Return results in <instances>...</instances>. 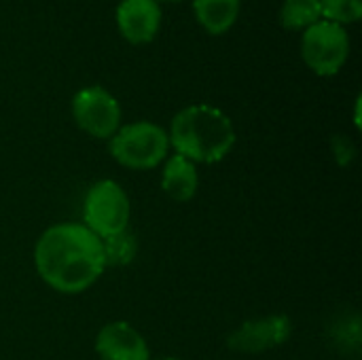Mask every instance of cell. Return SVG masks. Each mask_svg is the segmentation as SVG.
<instances>
[{"label": "cell", "instance_id": "1", "mask_svg": "<svg viewBox=\"0 0 362 360\" xmlns=\"http://www.w3.org/2000/svg\"><path fill=\"white\" fill-rule=\"evenodd\" d=\"M34 265L53 291L83 293L98 282L106 267L102 240L78 223L53 225L36 242Z\"/></svg>", "mask_w": 362, "mask_h": 360}, {"label": "cell", "instance_id": "2", "mask_svg": "<svg viewBox=\"0 0 362 360\" xmlns=\"http://www.w3.org/2000/svg\"><path fill=\"white\" fill-rule=\"evenodd\" d=\"M168 138L176 153L193 163H216L231 153L235 129L223 110L208 104H193L176 112Z\"/></svg>", "mask_w": 362, "mask_h": 360}, {"label": "cell", "instance_id": "3", "mask_svg": "<svg viewBox=\"0 0 362 360\" xmlns=\"http://www.w3.org/2000/svg\"><path fill=\"white\" fill-rule=\"evenodd\" d=\"M170 149L168 132L151 121H136L119 127L110 138V155L129 170L157 168Z\"/></svg>", "mask_w": 362, "mask_h": 360}, {"label": "cell", "instance_id": "4", "mask_svg": "<svg viewBox=\"0 0 362 360\" xmlns=\"http://www.w3.org/2000/svg\"><path fill=\"white\" fill-rule=\"evenodd\" d=\"M129 210L132 208L125 189L115 180H100L85 195V204H83L85 227L91 233H95L100 240L121 233L127 229Z\"/></svg>", "mask_w": 362, "mask_h": 360}, {"label": "cell", "instance_id": "5", "mask_svg": "<svg viewBox=\"0 0 362 360\" xmlns=\"http://www.w3.org/2000/svg\"><path fill=\"white\" fill-rule=\"evenodd\" d=\"M301 55L316 74H337L350 55V36L344 25L320 19L303 32Z\"/></svg>", "mask_w": 362, "mask_h": 360}, {"label": "cell", "instance_id": "6", "mask_svg": "<svg viewBox=\"0 0 362 360\" xmlns=\"http://www.w3.org/2000/svg\"><path fill=\"white\" fill-rule=\"evenodd\" d=\"M76 125L93 138H112L121 127V106L104 87H85L72 100Z\"/></svg>", "mask_w": 362, "mask_h": 360}, {"label": "cell", "instance_id": "7", "mask_svg": "<svg viewBox=\"0 0 362 360\" xmlns=\"http://www.w3.org/2000/svg\"><path fill=\"white\" fill-rule=\"evenodd\" d=\"M293 335V323L284 314H272L240 325L227 339V346L233 352L259 354L272 348H278L288 342Z\"/></svg>", "mask_w": 362, "mask_h": 360}, {"label": "cell", "instance_id": "8", "mask_svg": "<svg viewBox=\"0 0 362 360\" xmlns=\"http://www.w3.org/2000/svg\"><path fill=\"white\" fill-rule=\"evenodd\" d=\"M95 352L102 360H148L151 350L146 339L129 323L117 320L100 329L95 337Z\"/></svg>", "mask_w": 362, "mask_h": 360}, {"label": "cell", "instance_id": "9", "mask_svg": "<svg viewBox=\"0 0 362 360\" xmlns=\"http://www.w3.org/2000/svg\"><path fill=\"white\" fill-rule=\"evenodd\" d=\"M117 25L132 45L151 42L161 25V11L157 0H123L117 8Z\"/></svg>", "mask_w": 362, "mask_h": 360}, {"label": "cell", "instance_id": "10", "mask_svg": "<svg viewBox=\"0 0 362 360\" xmlns=\"http://www.w3.org/2000/svg\"><path fill=\"white\" fill-rule=\"evenodd\" d=\"M197 185H199V178H197L195 163L178 153L172 155L161 176V189L165 191V195L172 197L174 202H189L195 197Z\"/></svg>", "mask_w": 362, "mask_h": 360}, {"label": "cell", "instance_id": "11", "mask_svg": "<svg viewBox=\"0 0 362 360\" xmlns=\"http://www.w3.org/2000/svg\"><path fill=\"white\" fill-rule=\"evenodd\" d=\"M197 21L210 34H225L238 19L240 0H193Z\"/></svg>", "mask_w": 362, "mask_h": 360}, {"label": "cell", "instance_id": "12", "mask_svg": "<svg viewBox=\"0 0 362 360\" xmlns=\"http://www.w3.org/2000/svg\"><path fill=\"white\" fill-rule=\"evenodd\" d=\"M286 30H308L322 19L320 0H286L280 13Z\"/></svg>", "mask_w": 362, "mask_h": 360}, {"label": "cell", "instance_id": "13", "mask_svg": "<svg viewBox=\"0 0 362 360\" xmlns=\"http://www.w3.org/2000/svg\"><path fill=\"white\" fill-rule=\"evenodd\" d=\"M102 250H104V261L106 265L112 267H123L129 265L136 255H138V240L132 231H121L108 238H102Z\"/></svg>", "mask_w": 362, "mask_h": 360}, {"label": "cell", "instance_id": "14", "mask_svg": "<svg viewBox=\"0 0 362 360\" xmlns=\"http://www.w3.org/2000/svg\"><path fill=\"white\" fill-rule=\"evenodd\" d=\"M322 17L339 25L354 23L362 17V0H320Z\"/></svg>", "mask_w": 362, "mask_h": 360}, {"label": "cell", "instance_id": "15", "mask_svg": "<svg viewBox=\"0 0 362 360\" xmlns=\"http://www.w3.org/2000/svg\"><path fill=\"white\" fill-rule=\"evenodd\" d=\"M333 153H335L339 166H350L354 155H356V146L348 136H335L333 138Z\"/></svg>", "mask_w": 362, "mask_h": 360}, {"label": "cell", "instance_id": "16", "mask_svg": "<svg viewBox=\"0 0 362 360\" xmlns=\"http://www.w3.org/2000/svg\"><path fill=\"white\" fill-rule=\"evenodd\" d=\"M163 2H180V0H163Z\"/></svg>", "mask_w": 362, "mask_h": 360}, {"label": "cell", "instance_id": "17", "mask_svg": "<svg viewBox=\"0 0 362 360\" xmlns=\"http://www.w3.org/2000/svg\"><path fill=\"white\" fill-rule=\"evenodd\" d=\"M161 360H180V359H161Z\"/></svg>", "mask_w": 362, "mask_h": 360}]
</instances>
